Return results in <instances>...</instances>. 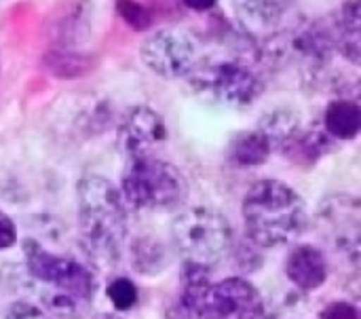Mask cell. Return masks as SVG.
Instances as JSON below:
<instances>
[{"label": "cell", "instance_id": "obj_30", "mask_svg": "<svg viewBox=\"0 0 361 319\" xmlns=\"http://www.w3.org/2000/svg\"><path fill=\"white\" fill-rule=\"evenodd\" d=\"M95 319H118L116 315H108V313H102V315H97Z\"/></svg>", "mask_w": 361, "mask_h": 319}, {"label": "cell", "instance_id": "obj_19", "mask_svg": "<svg viewBox=\"0 0 361 319\" xmlns=\"http://www.w3.org/2000/svg\"><path fill=\"white\" fill-rule=\"evenodd\" d=\"M131 265L133 269L144 277L161 275L169 265V252L163 246V241L144 235L133 239L131 243Z\"/></svg>", "mask_w": 361, "mask_h": 319}, {"label": "cell", "instance_id": "obj_20", "mask_svg": "<svg viewBox=\"0 0 361 319\" xmlns=\"http://www.w3.org/2000/svg\"><path fill=\"white\" fill-rule=\"evenodd\" d=\"M300 116L290 110V108H275L271 112H267L262 116V121L258 123V129L267 136V140L273 146V152L281 150L292 138L294 133L300 129Z\"/></svg>", "mask_w": 361, "mask_h": 319}, {"label": "cell", "instance_id": "obj_17", "mask_svg": "<svg viewBox=\"0 0 361 319\" xmlns=\"http://www.w3.org/2000/svg\"><path fill=\"white\" fill-rule=\"evenodd\" d=\"M322 127L336 142L355 140L361 131V108L355 100L341 97L326 106L322 114Z\"/></svg>", "mask_w": 361, "mask_h": 319}, {"label": "cell", "instance_id": "obj_27", "mask_svg": "<svg viewBox=\"0 0 361 319\" xmlns=\"http://www.w3.org/2000/svg\"><path fill=\"white\" fill-rule=\"evenodd\" d=\"M319 319H361L360 311L355 305L347 303V301H334L330 305H326L319 313Z\"/></svg>", "mask_w": 361, "mask_h": 319}, {"label": "cell", "instance_id": "obj_3", "mask_svg": "<svg viewBox=\"0 0 361 319\" xmlns=\"http://www.w3.org/2000/svg\"><path fill=\"white\" fill-rule=\"evenodd\" d=\"M121 195L125 203L135 210L171 212L184 203L188 184L176 165L154 155H146L127 161L121 178Z\"/></svg>", "mask_w": 361, "mask_h": 319}, {"label": "cell", "instance_id": "obj_29", "mask_svg": "<svg viewBox=\"0 0 361 319\" xmlns=\"http://www.w3.org/2000/svg\"><path fill=\"white\" fill-rule=\"evenodd\" d=\"M216 2H218V0H184V4H186L188 8H192V11H199V13L214 8V6H216Z\"/></svg>", "mask_w": 361, "mask_h": 319}, {"label": "cell", "instance_id": "obj_22", "mask_svg": "<svg viewBox=\"0 0 361 319\" xmlns=\"http://www.w3.org/2000/svg\"><path fill=\"white\" fill-rule=\"evenodd\" d=\"M106 294H108V299L116 311H131L140 301L137 286L129 277H114L108 284Z\"/></svg>", "mask_w": 361, "mask_h": 319}, {"label": "cell", "instance_id": "obj_9", "mask_svg": "<svg viewBox=\"0 0 361 319\" xmlns=\"http://www.w3.org/2000/svg\"><path fill=\"white\" fill-rule=\"evenodd\" d=\"M319 220L332 243L357 265L361 252V205L360 199L347 193L330 195L322 201Z\"/></svg>", "mask_w": 361, "mask_h": 319}, {"label": "cell", "instance_id": "obj_13", "mask_svg": "<svg viewBox=\"0 0 361 319\" xmlns=\"http://www.w3.org/2000/svg\"><path fill=\"white\" fill-rule=\"evenodd\" d=\"M330 267L326 254L309 243L294 246L286 258V275L294 288L300 292H315L328 279Z\"/></svg>", "mask_w": 361, "mask_h": 319}, {"label": "cell", "instance_id": "obj_8", "mask_svg": "<svg viewBox=\"0 0 361 319\" xmlns=\"http://www.w3.org/2000/svg\"><path fill=\"white\" fill-rule=\"evenodd\" d=\"M140 57L154 74L163 78H182L197 64V47L180 30H159L140 47Z\"/></svg>", "mask_w": 361, "mask_h": 319}, {"label": "cell", "instance_id": "obj_21", "mask_svg": "<svg viewBox=\"0 0 361 319\" xmlns=\"http://www.w3.org/2000/svg\"><path fill=\"white\" fill-rule=\"evenodd\" d=\"M42 303L51 315L59 319H82L89 311V305H91V303L74 296V294L49 290V288L42 292Z\"/></svg>", "mask_w": 361, "mask_h": 319}, {"label": "cell", "instance_id": "obj_6", "mask_svg": "<svg viewBox=\"0 0 361 319\" xmlns=\"http://www.w3.org/2000/svg\"><path fill=\"white\" fill-rule=\"evenodd\" d=\"M23 254L25 269L38 284L47 286L49 290L68 292L87 303H93L97 292V277L91 267L74 256L55 254L32 237L23 241Z\"/></svg>", "mask_w": 361, "mask_h": 319}, {"label": "cell", "instance_id": "obj_12", "mask_svg": "<svg viewBox=\"0 0 361 319\" xmlns=\"http://www.w3.org/2000/svg\"><path fill=\"white\" fill-rule=\"evenodd\" d=\"M212 286L209 267L184 260L180 271V292L167 305V319H203Z\"/></svg>", "mask_w": 361, "mask_h": 319}, {"label": "cell", "instance_id": "obj_5", "mask_svg": "<svg viewBox=\"0 0 361 319\" xmlns=\"http://www.w3.org/2000/svg\"><path fill=\"white\" fill-rule=\"evenodd\" d=\"M197 95L226 108H247L262 95V78L239 59H205L188 72Z\"/></svg>", "mask_w": 361, "mask_h": 319}, {"label": "cell", "instance_id": "obj_26", "mask_svg": "<svg viewBox=\"0 0 361 319\" xmlns=\"http://www.w3.org/2000/svg\"><path fill=\"white\" fill-rule=\"evenodd\" d=\"M4 319H51V315L30 301H15L6 309Z\"/></svg>", "mask_w": 361, "mask_h": 319}, {"label": "cell", "instance_id": "obj_2", "mask_svg": "<svg viewBox=\"0 0 361 319\" xmlns=\"http://www.w3.org/2000/svg\"><path fill=\"white\" fill-rule=\"evenodd\" d=\"M245 235L256 246L279 248L296 241L309 227V212L302 197L279 180L256 182L243 199Z\"/></svg>", "mask_w": 361, "mask_h": 319}, {"label": "cell", "instance_id": "obj_18", "mask_svg": "<svg viewBox=\"0 0 361 319\" xmlns=\"http://www.w3.org/2000/svg\"><path fill=\"white\" fill-rule=\"evenodd\" d=\"M228 159L237 167H260L269 161L273 146L267 140V136L256 127L250 131L237 133L228 144Z\"/></svg>", "mask_w": 361, "mask_h": 319}, {"label": "cell", "instance_id": "obj_25", "mask_svg": "<svg viewBox=\"0 0 361 319\" xmlns=\"http://www.w3.org/2000/svg\"><path fill=\"white\" fill-rule=\"evenodd\" d=\"M260 250H262V248L256 246L252 239H245V243L237 246V254H235L237 267H239L241 271H256L258 267H262L264 258H262V252H260Z\"/></svg>", "mask_w": 361, "mask_h": 319}, {"label": "cell", "instance_id": "obj_28", "mask_svg": "<svg viewBox=\"0 0 361 319\" xmlns=\"http://www.w3.org/2000/svg\"><path fill=\"white\" fill-rule=\"evenodd\" d=\"M15 243H17V227L13 218L0 212V252L13 248Z\"/></svg>", "mask_w": 361, "mask_h": 319}, {"label": "cell", "instance_id": "obj_4", "mask_svg": "<svg viewBox=\"0 0 361 319\" xmlns=\"http://www.w3.org/2000/svg\"><path fill=\"white\" fill-rule=\"evenodd\" d=\"M171 239L184 260L212 269L233 252L235 231L224 214L197 205L176 216L171 222Z\"/></svg>", "mask_w": 361, "mask_h": 319}, {"label": "cell", "instance_id": "obj_11", "mask_svg": "<svg viewBox=\"0 0 361 319\" xmlns=\"http://www.w3.org/2000/svg\"><path fill=\"white\" fill-rule=\"evenodd\" d=\"M165 138L167 129L163 119L148 106H133L118 121L116 144L127 161L154 155V148L163 144Z\"/></svg>", "mask_w": 361, "mask_h": 319}, {"label": "cell", "instance_id": "obj_1", "mask_svg": "<svg viewBox=\"0 0 361 319\" xmlns=\"http://www.w3.org/2000/svg\"><path fill=\"white\" fill-rule=\"evenodd\" d=\"M78 227L85 254L97 267H114L129 231L127 203L121 191L102 176L78 182Z\"/></svg>", "mask_w": 361, "mask_h": 319}, {"label": "cell", "instance_id": "obj_7", "mask_svg": "<svg viewBox=\"0 0 361 319\" xmlns=\"http://www.w3.org/2000/svg\"><path fill=\"white\" fill-rule=\"evenodd\" d=\"M269 51L275 59L294 61L307 74L322 72L336 51L332 30L322 21H300L271 40Z\"/></svg>", "mask_w": 361, "mask_h": 319}, {"label": "cell", "instance_id": "obj_16", "mask_svg": "<svg viewBox=\"0 0 361 319\" xmlns=\"http://www.w3.org/2000/svg\"><path fill=\"white\" fill-rule=\"evenodd\" d=\"M334 47L353 64L361 61V6L360 0H345L334 19Z\"/></svg>", "mask_w": 361, "mask_h": 319}, {"label": "cell", "instance_id": "obj_14", "mask_svg": "<svg viewBox=\"0 0 361 319\" xmlns=\"http://www.w3.org/2000/svg\"><path fill=\"white\" fill-rule=\"evenodd\" d=\"M294 0H233L241 28L252 36L275 34Z\"/></svg>", "mask_w": 361, "mask_h": 319}, {"label": "cell", "instance_id": "obj_10", "mask_svg": "<svg viewBox=\"0 0 361 319\" xmlns=\"http://www.w3.org/2000/svg\"><path fill=\"white\" fill-rule=\"evenodd\" d=\"M203 319H267V305L247 279L228 277L212 286Z\"/></svg>", "mask_w": 361, "mask_h": 319}, {"label": "cell", "instance_id": "obj_23", "mask_svg": "<svg viewBox=\"0 0 361 319\" xmlns=\"http://www.w3.org/2000/svg\"><path fill=\"white\" fill-rule=\"evenodd\" d=\"M47 64L49 68L55 72V74H68V76H76L80 74L82 70H87V61L82 55L78 53H63V51H53L49 57H47Z\"/></svg>", "mask_w": 361, "mask_h": 319}, {"label": "cell", "instance_id": "obj_15", "mask_svg": "<svg viewBox=\"0 0 361 319\" xmlns=\"http://www.w3.org/2000/svg\"><path fill=\"white\" fill-rule=\"evenodd\" d=\"M338 142L332 140L326 129L322 127V123L309 127V129H298L294 133V138L279 150L288 161L296 163V165H302V167H309V165H315L322 157L330 155L332 150H336Z\"/></svg>", "mask_w": 361, "mask_h": 319}, {"label": "cell", "instance_id": "obj_24", "mask_svg": "<svg viewBox=\"0 0 361 319\" xmlns=\"http://www.w3.org/2000/svg\"><path fill=\"white\" fill-rule=\"evenodd\" d=\"M116 8H118L123 21H127L133 30H146L150 25V13L140 2H135V0H118Z\"/></svg>", "mask_w": 361, "mask_h": 319}]
</instances>
